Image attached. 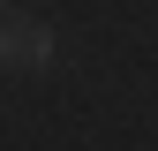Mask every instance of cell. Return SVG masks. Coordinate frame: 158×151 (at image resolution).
Segmentation results:
<instances>
[{"label": "cell", "instance_id": "1", "mask_svg": "<svg viewBox=\"0 0 158 151\" xmlns=\"http://www.w3.org/2000/svg\"><path fill=\"white\" fill-rule=\"evenodd\" d=\"M45 61H53V30L38 15L0 8V68H45Z\"/></svg>", "mask_w": 158, "mask_h": 151}]
</instances>
